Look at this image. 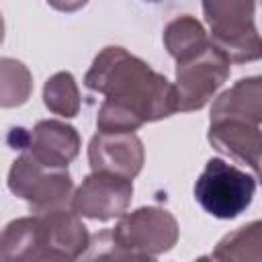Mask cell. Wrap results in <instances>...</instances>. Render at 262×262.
<instances>
[{"label": "cell", "mask_w": 262, "mask_h": 262, "mask_svg": "<svg viewBox=\"0 0 262 262\" xmlns=\"http://www.w3.org/2000/svg\"><path fill=\"white\" fill-rule=\"evenodd\" d=\"M133 199V180L92 172L82 184L76 188L72 199V211L80 217H88L94 221H108L115 217H123Z\"/></svg>", "instance_id": "ba28073f"}, {"label": "cell", "mask_w": 262, "mask_h": 262, "mask_svg": "<svg viewBox=\"0 0 262 262\" xmlns=\"http://www.w3.org/2000/svg\"><path fill=\"white\" fill-rule=\"evenodd\" d=\"M39 262H74L72 258H68L66 254H61V252H55V250H51V252H47Z\"/></svg>", "instance_id": "d6986e66"}, {"label": "cell", "mask_w": 262, "mask_h": 262, "mask_svg": "<svg viewBox=\"0 0 262 262\" xmlns=\"http://www.w3.org/2000/svg\"><path fill=\"white\" fill-rule=\"evenodd\" d=\"M115 237L129 250L158 256L170 252L180 235L176 217L162 207H139L119 217Z\"/></svg>", "instance_id": "8992f818"}, {"label": "cell", "mask_w": 262, "mask_h": 262, "mask_svg": "<svg viewBox=\"0 0 262 262\" xmlns=\"http://www.w3.org/2000/svg\"><path fill=\"white\" fill-rule=\"evenodd\" d=\"M45 106L63 119H74L80 113V90L76 78L70 72H57L47 78L43 86Z\"/></svg>", "instance_id": "e0dca14e"}, {"label": "cell", "mask_w": 262, "mask_h": 262, "mask_svg": "<svg viewBox=\"0 0 262 262\" xmlns=\"http://www.w3.org/2000/svg\"><path fill=\"white\" fill-rule=\"evenodd\" d=\"M33 92V76L29 68L12 57L0 59V104L2 108H14L29 100Z\"/></svg>", "instance_id": "2e32d148"}, {"label": "cell", "mask_w": 262, "mask_h": 262, "mask_svg": "<svg viewBox=\"0 0 262 262\" xmlns=\"http://www.w3.org/2000/svg\"><path fill=\"white\" fill-rule=\"evenodd\" d=\"M209 143L242 164H248L256 176L262 174V131L258 125H250L244 121H213L207 133Z\"/></svg>", "instance_id": "30bf717a"}, {"label": "cell", "mask_w": 262, "mask_h": 262, "mask_svg": "<svg viewBox=\"0 0 262 262\" xmlns=\"http://www.w3.org/2000/svg\"><path fill=\"white\" fill-rule=\"evenodd\" d=\"M229 66L231 63L213 47V43L199 55L176 63L174 88L178 96V111L190 113L203 108L229 78Z\"/></svg>", "instance_id": "5b68a950"}, {"label": "cell", "mask_w": 262, "mask_h": 262, "mask_svg": "<svg viewBox=\"0 0 262 262\" xmlns=\"http://www.w3.org/2000/svg\"><path fill=\"white\" fill-rule=\"evenodd\" d=\"M254 2H203L213 47L229 63L262 59V37L254 25Z\"/></svg>", "instance_id": "7a4b0ae2"}, {"label": "cell", "mask_w": 262, "mask_h": 262, "mask_svg": "<svg viewBox=\"0 0 262 262\" xmlns=\"http://www.w3.org/2000/svg\"><path fill=\"white\" fill-rule=\"evenodd\" d=\"M254 192V176L221 158H211L194 182L196 203L217 219L239 217L250 207Z\"/></svg>", "instance_id": "277c9868"}, {"label": "cell", "mask_w": 262, "mask_h": 262, "mask_svg": "<svg viewBox=\"0 0 262 262\" xmlns=\"http://www.w3.org/2000/svg\"><path fill=\"white\" fill-rule=\"evenodd\" d=\"M225 119L244 121L250 125L262 123V76L242 78L213 100L211 123Z\"/></svg>", "instance_id": "7c38bea8"}, {"label": "cell", "mask_w": 262, "mask_h": 262, "mask_svg": "<svg viewBox=\"0 0 262 262\" xmlns=\"http://www.w3.org/2000/svg\"><path fill=\"white\" fill-rule=\"evenodd\" d=\"M213 252L227 262H262V221H250L223 235Z\"/></svg>", "instance_id": "9a60e30c"}, {"label": "cell", "mask_w": 262, "mask_h": 262, "mask_svg": "<svg viewBox=\"0 0 262 262\" xmlns=\"http://www.w3.org/2000/svg\"><path fill=\"white\" fill-rule=\"evenodd\" d=\"M39 217L45 229L47 246L78 262L90 244L88 227L82 223L80 215L74 213L72 209H59V211L43 213Z\"/></svg>", "instance_id": "4fadbf2b"}, {"label": "cell", "mask_w": 262, "mask_h": 262, "mask_svg": "<svg viewBox=\"0 0 262 262\" xmlns=\"http://www.w3.org/2000/svg\"><path fill=\"white\" fill-rule=\"evenodd\" d=\"M162 39H164V47L176 59V63L199 55L211 45V39L207 37L205 27L201 25V20H196L190 14L172 18L164 27Z\"/></svg>", "instance_id": "5bb4252c"}, {"label": "cell", "mask_w": 262, "mask_h": 262, "mask_svg": "<svg viewBox=\"0 0 262 262\" xmlns=\"http://www.w3.org/2000/svg\"><path fill=\"white\" fill-rule=\"evenodd\" d=\"M194 262H227V260H223L221 256H217V254L213 252V254H205V256H201V258H196Z\"/></svg>", "instance_id": "ffe728a7"}, {"label": "cell", "mask_w": 262, "mask_h": 262, "mask_svg": "<svg viewBox=\"0 0 262 262\" xmlns=\"http://www.w3.org/2000/svg\"><path fill=\"white\" fill-rule=\"evenodd\" d=\"M88 162L92 172L133 180L145 162L143 141L135 133H96L88 143Z\"/></svg>", "instance_id": "9c48e42d"}, {"label": "cell", "mask_w": 262, "mask_h": 262, "mask_svg": "<svg viewBox=\"0 0 262 262\" xmlns=\"http://www.w3.org/2000/svg\"><path fill=\"white\" fill-rule=\"evenodd\" d=\"M84 86L115 104L133 111L143 123H154L178 113L174 84L151 70L125 47H104L88 68Z\"/></svg>", "instance_id": "6da1fadb"}, {"label": "cell", "mask_w": 262, "mask_h": 262, "mask_svg": "<svg viewBox=\"0 0 262 262\" xmlns=\"http://www.w3.org/2000/svg\"><path fill=\"white\" fill-rule=\"evenodd\" d=\"M51 248L45 239V229L39 215L12 219L0 242V262H39Z\"/></svg>", "instance_id": "8fae6325"}, {"label": "cell", "mask_w": 262, "mask_h": 262, "mask_svg": "<svg viewBox=\"0 0 262 262\" xmlns=\"http://www.w3.org/2000/svg\"><path fill=\"white\" fill-rule=\"evenodd\" d=\"M258 178H260V182H262V174H260V176H258Z\"/></svg>", "instance_id": "44dd1931"}, {"label": "cell", "mask_w": 262, "mask_h": 262, "mask_svg": "<svg viewBox=\"0 0 262 262\" xmlns=\"http://www.w3.org/2000/svg\"><path fill=\"white\" fill-rule=\"evenodd\" d=\"M16 133L14 149H23L31 154L37 162H41L47 168L68 170V166L78 158L80 154V133L76 127L57 121V119H45L39 121L31 131L25 129H12Z\"/></svg>", "instance_id": "52a82bcc"}, {"label": "cell", "mask_w": 262, "mask_h": 262, "mask_svg": "<svg viewBox=\"0 0 262 262\" xmlns=\"http://www.w3.org/2000/svg\"><path fill=\"white\" fill-rule=\"evenodd\" d=\"M78 262H158V260L156 256L125 248L115 237L113 229H102L90 237V244Z\"/></svg>", "instance_id": "ac0fdd59"}, {"label": "cell", "mask_w": 262, "mask_h": 262, "mask_svg": "<svg viewBox=\"0 0 262 262\" xmlns=\"http://www.w3.org/2000/svg\"><path fill=\"white\" fill-rule=\"evenodd\" d=\"M8 190L27 201L35 215L72 209L74 182L68 170L47 168L31 154H20L8 170Z\"/></svg>", "instance_id": "3957f363"}]
</instances>
